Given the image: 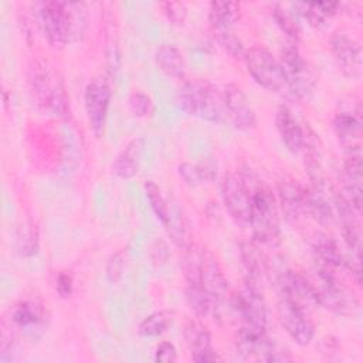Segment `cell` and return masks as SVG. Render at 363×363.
I'll list each match as a JSON object with an SVG mask.
<instances>
[{"label": "cell", "instance_id": "cell-23", "mask_svg": "<svg viewBox=\"0 0 363 363\" xmlns=\"http://www.w3.org/2000/svg\"><path fill=\"white\" fill-rule=\"evenodd\" d=\"M44 306L37 299L18 302L11 312V325L26 333H34L44 326Z\"/></svg>", "mask_w": 363, "mask_h": 363}, {"label": "cell", "instance_id": "cell-46", "mask_svg": "<svg viewBox=\"0 0 363 363\" xmlns=\"http://www.w3.org/2000/svg\"><path fill=\"white\" fill-rule=\"evenodd\" d=\"M191 360L197 362V363H216V362H223V357L216 349H213V350H207V352H203V353L191 357Z\"/></svg>", "mask_w": 363, "mask_h": 363}, {"label": "cell", "instance_id": "cell-14", "mask_svg": "<svg viewBox=\"0 0 363 363\" xmlns=\"http://www.w3.org/2000/svg\"><path fill=\"white\" fill-rule=\"evenodd\" d=\"M277 312L282 328L296 345L306 346L313 340L315 325L305 309L279 299Z\"/></svg>", "mask_w": 363, "mask_h": 363}, {"label": "cell", "instance_id": "cell-44", "mask_svg": "<svg viewBox=\"0 0 363 363\" xmlns=\"http://www.w3.org/2000/svg\"><path fill=\"white\" fill-rule=\"evenodd\" d=\"M55 289L61 298H68L72 294V277L67 271H61L57 275Z\"/></svg>", "mask_w": 363, "mask_h": 363}, {"label": "cell", "instance_id": "cell-37", "mask_svg": "<svg viewBox=\"0 0 363 363\" xmlns=\"http://www.w3.org/2000/svg\"><path fill=\"white\" fill-rule=\"evenodd\" d=\"M105 67H106V77L109 81L116 79L121 71V50L116 41L111 40L105 48Z\"/></svg>", "mask_w": 363, "mask_h": 363}, {"label": "cell", "instance_id": "cell-34", "mask_svg": "<svg viewBox=\"0 0 363 363\" xmlns=\"http://www.w3.org/2000/svg\"><path fill=\"white\" fill-rule=\"evenodd\" d=\"M164 228L167 230V234L170 235V238L173 240V242L177 247L182 248H189L191 245V240H190V230L189 225L184 220V217L180 214V211L174 213L172 210V216L169 223L164 225Z\"/></svg>", "mask_w": 363, "mask_h": 363}, {"label": "cell", "instance_id": "cell-40", "mask_svg": "<svg viewBox=\"0 0 363 363\" xmlns=\"http://www.w3.org/2000/svg\"><path fill=\"white\" fill-rule=\"evenodd\" d=\"M200 183H211L217 177V162L211 157H203L196 163Z\"/></svg>", "mask_w": 363, "mask_h": 363}, {"label": "cell", "instance_id": "cell-5", "mask_svg": "<svg viewBox=\"0 0 363 363\" xmlns=\"http://www.w3.org/2000/svg\"><path fill=\"white\" fill-rule=\"evenodd\" d=\"M184 278L186 281L201 282L214 299V311L224 303L228 296V281L221 269L216 255L203 247L190 245L184 255Z\"/></svg>", "mask_w": 363, "mask_h": 363}, {"label": "cell", "instance_id": "cell-17", "mask_svg": "<svg viewBox=\"0 0 363 363\" xmlns=\"http://www.w3.org/2000/svg\"><path fill=\"white\" fill-rule=\"evenodd\" d=\"M330 48L335 61L343 75L357 78L362 72L360 44L345 31H337L330 38Z\"/></svg>", "mask_w": 363, "mask_h": 363}, {"label": "cell", "instance_id": "cell-25", "mask_svg": "<svg viewBox=\"0 0 363 363\" xmlns=\"http://www.w3.org/2000/svg\"><path fill=\"white\" fill-rule=\"evenodd\" d=\"M292 7L296 13L308 21L312 27L320 28L328 24V21L337 13L340 3L337 1H303L294 3Z\"/></svg>", "mask_w": 363, "mask_h": 363}, {"label": "cell", "instance_id": "cell-19", "mask_svg": "<svg viewBox=\"0 0 363 363\" xmlns=\"http://www.w3.org/2000/svg\"><path fill=\"white\" fill-rule=\"evenodd\" d=\"M240 258L247 274V282L261 288V284L268 278L269 259L261 251L259 244L252 241L240 242Z\"/></svg>", "mask_w": 363, "mask_h": 363}, {"label": "cell", "instance_id": "cell-32", "mask_svg": "<svg viewBox=\"0 0 363 363\" xmlns=\"http://www.w3.org/2000/svg\"><path fill=\"white\" fill-rule=\"evenodd\" d=\"M272 18H274L275 24L279 27V30L286 34L289 41L296 44L302 38V30L296 21V18L294 17V14L291 11L285 10L281 4H277L274 7Z\"/></svg>", "mask_w": 363, "mask_h": 363}, {"label": "cell", "instance_id": "cell-35", "mask_svg": "<svg viewBox=\"0 0 363 363\" xmlns=\"http://www.w3.org/2000/svg\"><path fill=\"white\" fill-rule=\"evenodd\" d=\"M217 41L220 47L234 60H244L247 48L244 47L242 41L231 31H220L217 33Z\"/></svg>", "mask_w": 363, "mask_h": 363}, {"label": "cell", "instance_id": "cell-22", "mask_svg": "<svg viewBox=\"0 0 363 363\" xmlns=\"http://www.w3.org/2000/svg\"><path fill=\"white\" fill-rule=\"evenodd\" d=\"M362 155L360 153H347V157L343 162V196L349 200L352 207L360 214L363 204V191H362Z\"/></svg>", "mask_w": 363, "mask_h": 363}, {"label": "cell", "instance_id": "cell-2", "mask_svg": "<svg viewBox=\"0 0 363 363\" xmlns=\"http://www.w3.org/2000/svg\"><path fill=\"white\" fill-rule=\"evenodd\" d=\"M35 18L52 48H62L82 34L85 6L74 1H41L35 4Z\"/></svg>", "mask_w": 363, "mask_h": 363}, {"label": "cell", "instance_id": "cell-26", "mask_svg": "<svg viewBox=\"0 0 363 363\" xmlns=\"http://www.w3.org/2000/svg\"><path fill=\"white\" fill-rule=\"evenodd\" d=\"M240 14L241 6L237 1L214 0L208 4V21L217 33L231 30L238 21Z\"/></svg>", "mask_w": 363, "mask_h": 363}, {"label": "cell", "instance_id": "cell-6", "mask_svg": "<svg viewBox=\"0 0 363 363\" xmlns=\"http://www.w3.org/2000/svg\"><path fill=\"white\" fill-rule=\"evenodd\" d=\"M268 278L275 286L279 299L288 301L305 309L306 312L319 306L313 282L301 272H296L281 264L275 265L269 262Z\"/></svg>", "mask_w": 363, "mask_h": 363}, {"label": "cell", "instance_id": "cell-12", "mask_svg": "<svg viewBox=\"0 0 363 363\" xmlns=\"http://www.w3.org/2000/svg\"><path fill=\"white\" fill-rule=\"evenodd\" d=\"M223 203L231 218L241 227L250 224V193L240 173H225L220 182Z\"/></svg>", "mask_w": 363, "mask_h": 363}, {"label": "cell", "instance_id": "cell-15", "mask_svg": "<svg viewBox=\"0 0 363 363\" xmlns=\"http://www.w3.org/2000/svg\"><path fill=\"white\" fill-rule=\"evenodd\" d=\"M312 252L318 272L342 277V272L347 269V258H345L337 242L325 233H315Z\"/></svg>", "mask_w": 363, "mask_h": 363}, {"label": "cell", "instance_id": "cell-18", "mask_svg": "<svg viewBox=\"0 0 363 363\" xmlns=\"http://www.w3.org/2000/svg\"><path fill=\"white\" fill-rule=\"evenodd\" d=\"M277 201L289 223L306 216V187L292 179H282L277 184Z\"/></svg>", "mask_w": 363, "mask_h": 363}, {"label": "cell", "instance_id": "cell-13", "mask_svg": "<svg viewBox=\"0 0 363 363\" xmlns=\"http://www.w3.org/2000/svg\"><path fill=\"white\" fill-rule=\"evenodd\" d=\"M223 98L227 121H230L233 126L241 132H252L257 128L258 121L242 88L230 82L223 88Z\"/></svg>", "mask_w": 363, "mask_h": 363}, {"label": "cell", "instance_id": "cell-39", "mask_svg": "<svg viewBox=\"0 0 363 363\" xmlns=\"http://www.w3.org/2000/svg\"><path fill=\"white\" fill-rule=\"evenodd\" d=\"M128 106H129V111L135 116L145 118L149 115V112L152 109V99L147 94H145L142 91H135L130 94V96L128 99Z\"/></svg>", "mask_w": 363, "mask_h": 363}, {"label": "cell", "instance_id": "cell-41", "mask_svg": "<svg viewBox=\"0 0 363 363\" xmlns=\"http://www.w3.org/2000/svg\"><path fill=\"white\" fill-rule=\"evenodd\" d=\"M177 359V349L170 342H162L155 350V360L160 363H173Z\"/></svg>", "mask_w": 363, "mask_h": 363}, {"label": "cell", "instance_id": "cell-42", "mask_svg": "<svg viewBox=\"0 0 363 363\" xmlns=\"http://www.w3.org/2000/svg\"><path fill=\"white\" fill-rule=\"evenodd\" d=\"M177 173L189 186H199V184H201L199 173H197L196 163H189V162L180 163L177 166Z\"/></svg>", "mask_w": 363, "mask_h": 363}, {"label": "cell", "instance_id": "cell-7", "mask_svg": "<svg viewBox=\"0 0 363 363\" xmlns=\"http://www.w3.org/2000/svg\"><path fill=\"white\" fill-rule=\"evenodd\" d=\"M312 282L316 289L319 306L342 316H354L357 313L359 301L343 284L342 277L316 271V281Z\"/></svg>", "mask_w": 363, "mask_h": 363}, {"label": "cell", "instance_id": "cell-29", "mask_svg": "<svg viewBox=\"0 0 363 363\" xmlns=\"http://www.w3.org/2000/svg\"><path fill=\"white\" fill-rule=\"evenodd\" d=\"M183 337L191 353V357L214 349L210 330L199 320L191 319L186 322L183 328Z\"/></svg>", "mask_w": 363, "mask_h": 363}, {"label": "cell", "instance_id": "cell-30", "mask_svg": "<svg viewBox=\"0 0 363 363\" xmlns=\"http://www.w3.org/2000/svg\"><path fill=\"white\" fill-rule=\"evenodd\" d=\"M145 193H146V197L150 203V207L155 213V216L157 217V220L166 225L170 220V216H172V207L169 204V201L166 200V197L163 196L160 187L152 182V180H146L145 182Z\"/></svg>", "mask_w": 363, "mask_h": 363}, {"label": "cell", "instance_id": "cell-45", "mask_svg": "<svg viewBox=\"0 0 363 363\" xmlns=\"http://www.w3.org/2000/svg\"><path fill=\"white\" fill-rule=\"evenodd\" d=\"M265 362H271V363H286V362H292V356L286 349H281L278 346H275L268 356L265 357Z\"/></svg>", "mask_w": 363, "mask_h": 363}, {"label": "cell", "instance_id": "cell-36", "mask_svg": "<svg viewBox=\"0 0 363 363\" xmlns=\"http://www.w3.org/2000/svg\"><path fill=\"white\" fill-rule=\"evenodd\" d=\"M125 267H126V251L125 248H121L115 254H112L106 262V267H105L106 279L111 284L119 282L123 275Z\"/></svg>", "mask_w": 363, "mask_h": 363}, {"label": "cell", "instance_id": "cell-27", "mask_svg": "<svg viewBox=\"0 0 363 363\" xmlns=\"http://www.w3.org/2000/svg\"><path fill=\"white\" fill-rule=\"evenodd\" d=\"M155 61L166 75L176 79L184 77V58L174 44H160L155 51Z\"/></svg>", "mask_w": 363, "mask_h": 363}, {"label": "cell", "instance_id": "cell-28", "mask_svg": "<svg viewBox=\"0 0 363 363\" xmlns=\"http://www.w3.org/2000/svg\"><path fill=\"white\" fill-rule=\"evenodd\" d=\"M186 302L199 318H206L214 312V299L206 286L199 281H186Z\"/></svg>", "mask_w": 363, "mask_h": 363}, {"label": "cell", "instance_id": "cell-24", "mask_svg": "<svg viewBox=\"0 0 363 363\" xmlns=\"http://www.w3.org/2000/svg\"><path fill=\"white\" fill-rule=\"evenodd\" d=\"M143 147H145L143 138H133L132 140H129L113 159V163H112L113 174L125 180L135 177L139 172Z\"/></svg>", "mask_w": 363, "mask_h": 363}, {"label": "cell", "instance_id": "cell-3", "mask_svg": "<svg viewBox=\"0 0 363 363\" xmlns=\"http://www.w3.org/2000/svg\"><path fill=\"white\" fill-rule=\"evenodd\" d=\"M28 85L34 104L40 111L58 118L69 113L64 81L58 71L44 58H35L28 68Z\"/></svg>", "mask_w": 363, "mask_h": 363}, {"label": "cell", "instance_id": "cell-1", "mask_svg": "<svg viewBox=\"0 0 363 363\" xmlns=\"http://www.w3.org/2000/svg\"><path fill=\"white\" fill-rule=\"evenodd\" d=\"M250 193V224L254 241L265 247H277L281 241L278 201L272 189L251 169L240 172Z\"/></svg>", "mask_w": 363, "mask_h": 363}, {"label": "cell", "instance_id": "cell-38", "mask_svg": "<svg viewBox=\"0 0 363 363\" xmlns=\"http://www.w3.org/2000/svg\"><path fill=\"white\" fill-rule=\"evenodd\" d=\"M163 16L167 18L170 24L183 26L187 17V7L180 1H163L159 4Z\"/></svg>", "mask_w": 363, "mask_h": 363}, {"label": "cell", "instance_id": "cell-21", "mask_svg": "<svg viewBox=\"0 0 363 363\" xmlns=\"http://www.w3.org/2000/svg\"><path fill=\"white\" fill-rule=\"evenodd\" d=\"M335 135L349 149L347 153H360L359 139L362 135V111L360 106L356 111L339 112L332 122Z\"/></svg>", "mask_w": 363, "mask_h": 363}, {"label": "cell", "instance_id": "cell-33", "mask_svg": "<svg viewBox=\"0 0 363 363\" xmlns=\"http://www.w3.org/2000/svg\"><path fill=\"white\" fill-rule=\"evenodd\" d=\"M40 245L38 231L33 224H23L16 235V247L21 257H33Z\"/></svg>", "mask_w": 363, "mask_h": 363}, {"label": "cell", "instance_id": "cell-8", "mask_svg": "<svg viewBox=\"0 0 363 363\" xmlns=\"http://www.w3.org/2000/svg\"><path fill=\"white\" fill-rule=\"evenodd\" d=\"M279 64L285 77L286 89L298 99H308L313 92V74L295 43H286L279 54Z\"/></svg>", "mask_w": 363, "mask_h": 363}, {"label": "cell", "instance_id": "cell-16", "mask_svg": "<svg viewBox=\"0 0 363 363\" xmlns=\"http://www.w3.org/2000/svg\"><path fill=\"white\" fill-rule=\"evenodd\" d=\"M234 346L242 357L265 362L277 345L267 335V328L242 325L234 335Z\"/></svg>", "mask_w": 363, "mask_h": 363}, {"label": "cell", "instance_id": "cell-20", "mask_svg": "<svg viewBox=\"0 0 363 363\" xmlns=\"http://www.w3.org/2000/svg\"><path fill=\"white\" fill-rule=\"evenodd\" d=\"M275 128L282 143L292 155L302 152L305 143V128L301 126L286 105L278 106L275 113Z\"/></svg>", "mask_w": 363, "mask_h": 363}, {"label": "cell", "instance_id": "cell-43", "mask_svg": "<svg viewBox=\"0 0 363 363\" xmlns=\"http://www.w3.org/2000/svg\"><path fill=\"white\" fill-rule=\"evenodd\" d=\"M339 340L337 337L332 336V335H326L323 336L319 343H318V350L320 354L326 356V357H332L339 352Z\"/></svg>", "mask_w": 363, "mask_h": 363}, {"label": "cell", "instance_id": "cell-11", "mask_svg": "<svg viewBox=\"0 0 363 363\" xmlns=\"http://www.w3.org/2000/svg\"><path fill=\"white\" fill-rule=\"evenodd\" d=\"M228 308L242 325L267 328V306L259 286L245 281L240 291L230 294Z\"/></svg>", "mask_w": 363, "mask_h": 363}, {"label": "cell", "instance_id": "cell-10", "mask_svg": "<svg viewBox=\"0 0 363 363\" xmlns=\"http://www.w3.org/2000/svg\"><path fill=\"white\" fill-rule=\"evenodd\" d=\"M111 98L112 89L108 78L95 77L86 84L84 91V105L89 129L96 139L104 136Z\"/></svg>", "mask_w": 363, "mask_h": 363}, {"label": "cell", "instance_id": "cell-4", "mask_svg": "<svg viewBox=\"0 0 363 363\" xmlns=\"http://www.w3.org/2000/svg\"><path fill=\"white\" fill-rule=\"evenodd\" d=\"M177 104L190 116L213 123L227 121L223 89H218L207 79L184 81L177 91Z\"/></svg>", "mask_w": 363, "mask_h": 363}, {"label": "cell", "instance_id": "cell-31", "mask_svg": "<svg viewBox=\"0 0 363 363\" xmlns=\"http://www.w3.org/2000/svg\"><path fill=\"white\" fill-rule=\"evenodd\" d=\"M172 319V313L167 311L153 312L139 323L138 333L142 337H157L167 330Z\"/></svg>", "mask_w": 363, "mask_h": 363}, {"label": "cell", "instance_id": "cell-9", "mask_svg": "<svg viewBox=\"0 0 363 363\" xmlns=\"http://www.w3.org/2000/svg\"><path fill=\"white\" fill-rule=\"evenodd\" d=\"M244 62L251 78L269 92L286 89L285 77L279 61L264 47L255 45L245 51Z\"/></svg>", "mask_w": 363, "mask_h": 363}]
</instances>
